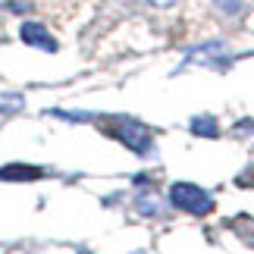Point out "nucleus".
I'll use <instances>...</instances> for the list:
<instances>
[{"label":"nucleus","mask_w":254,"mask_h":254,"mask_svg":"<svg viewBox=\"0 0 254 254\" xmlns=\"http://www.w3.org/2000/svg\"><path fill=\"white\" fill-rule=\"evenodd\" d=\"M170 204L182 213H191V217H207L217 207L213 194L204 191L201 185H191V182H173L170 185Z\"/></svg>","instance_id":"f257e3e1"},{"label":"nucleus","mask_w":254,"mask_h":254,"mask_svg":"<svg viewBox=\"0 0 254 254\" xmlns=\"http://www.w3.org/2000/svg\"><path fill=\"white\" fill-rule=\"evenodd\" d=\"M189 129H191V135H198V138H217L220 123H217V116H210V113H198V116H191Z\"/></svg>","instance_id":"423d86ee"},{"label":"nucleus","mask_w":254,"mask_h":254,"mask_svg":"<svg viewBox=\"0 0 254 254\" xmlns=\"http://www.w3.org/2000/svg\"><path fill=\"white\" fill-rule=\"evenodd\" d=\"M232 60V57L226 54V44L223 41H207V44H201V47H194V51H189V57H185V63H182V69L185 66H207V69H217V66H226Z\"/></svg>","instance_id":"7ed1b4c3"},{"label":"nucleus","mask_w":254,"mask_h":254,"mask_svg":"<svg viewBox=\"0 0 254 254\" xmlns=\"http://www.w3.org/2000/svg\"><path fill=\"white\" fill-rule=\"evenodd\" d=\"M44 176V170H25V163H9L0 170V179H38Z\"/></svg>","instance_id":"0eeeda50"},{"label":"nucleus","mask_w":254,"mask_h":254,"mask_svg":"<svg viewBox=\"0 0 254 254\" xmlns=\"http://www.w3.org/2000/svg\"><path fill=\"white\" fill-rule=\"evenodd\" d=\"M19 38H22L28 47H41V51H47V54H54V51H57L54 35L47 32L41 22H22V28H19Z\"/></svg>","instance_id":"20e7f679"},{"label":"nucleus","mask_w":254,"mask_h":254,"mask_svg":"<svg viewBox=\"0 0 254 254\" xmlns=\"http://www.w3.org/2000/svg\"><path fill=\"white\" fill-rule=\"evenodd\" d=\"M107 132H110L116 141H123L129 151H135V154H151L154 151L151 132L144 129L138 120H132V116H113V123H110Z\"/></svg>","instance_id":"f03ea898"},{"label":"nucleus","mask_w":254,"mask_h":254,"mask_svg":"<svg viewBox=\"0 0 254 254\" xmlns=\"http://www.w3.org/2000/svg\"><path fill=\"white\" fill-rule=\"evenodd\" d=\"M25 107V97L16 91H3L0 94V113H19Z\"/></svg>","instance_id":"6e6552de"},{"label":"nucleus","mask_w":254,"mask_h":254,"mask_svg":"<svg viewBox=\"0 0 254 254\" xmlns=\"http://www.w3.org/2000/svg\"><path fill=\"white\" fill-rule=\"evenodd\" d=\"M85 254H88V251H85Z\"/></svg>","instance_id":"1a4fd4ad"},{"label":"nucleus","mask_w":254,"mask_h":254,"mask_svg":"<svg viewBox=\"0 0 254 254\" xmlns=\"http://www.w3.org/2000/svg\"><path fill=\"white\" fill-rule=\"evenodd\" d=\"M135 207H138L141 217H151V220L167 217V201H163L157 191H151V189L138 191V198H135Z\"/></svg>","instance_id":"39448f33"}]
</instances>
